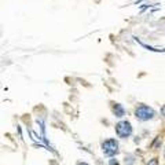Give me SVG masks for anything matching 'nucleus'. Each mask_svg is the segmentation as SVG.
<instances>
[{
    "instance_id": "3",
    "label": "nucleus",
    "mask_w": 165,
    "mask_h": 165,
    "mask_svg": "<svg viewBox=\"0 0 165 165\" xmlns=\"http://www.w3.org/2000/svg\"><path fill=\"white\" fill-rule=\"evenodd\" d=\"M116 132H117V135L120 138H128L129 135L132 134L131 123H128V121H120L116 125Z\"/></svg>"
},
{
    "instance_id": "7",
    "label": "nucleus",
    "mask_w": 165,
    "mask_h": 165,
    "mask_svg": "<svg viewBox=\"0 0 165 165\" xmlns=\"http://www.w3.org/2000/svg\"><path fill=\"white\" fill-rule=\"evenodd\" d=\"M77 165H88V164H87V162H79Z\"/></svg>"
},
{
    "instance_id": "1",
    "label": "nucleus",
    "mask_w": 165,
    "mask_h": 165,
    "mask_svg": "<svg viewBox=\"0 0 165 165\" xmlns=\"http://www.w3.org/2000/svg\"><path fill=\"white\" fill-rule=\"evenodd\" d=\"M102 150L105 153V156L107 157H111L114 154L118 153V143L116 139H109V140L103 142L102 143Z\"/></svg>"
},
{
    "instance_id": "6",
    "label": "nucleus",
    "mask_w": 165,
    "mask_h": 165,
    "mask_svg": "<svg viewBox=\"0 0 165 165\" xmlns=\"http://www.w3.org/2000/svg\"><path fill=\"white\" fill-rule=\"evenodd\" d=\"M110 165H117V161H114V160H111V161H110Z\"/></svg>"
},
{
    "instance_id": "2",
    "label": "nucleus",
    "mask_w": 165,
    "mask_h": 165,
    "mask_svg": "<svg viewBox=\"0 0 165 165\" xmlns=\"http://www.w3.org/2000/svg\"><path fill=\"white\" fill-rule=\"evenodd\" d=\"M154 116H156V111L151 107L146 106V105H142V106H139L136 109V117L139 120H142V121H147L150 118H153Z\"/></svg>"
},
{
    "instance_id": "4",
    "label": "nucleus",
    "mask_w": 165,
    "mask_h": 165,
    "mask_svg": "<svg viewBox=\"0 0 165 165\" xmlns=\"http://www.w3.org/2000/svg\"><path fill=\"white\" fill-rule=\"evenodd\" d=\"M113 111H114L116 117H123V116L125 114V110H124V107H123L121 105H118V103H116V105H114V107H113Z\"/></svg>"
},
{
    "instance_id": "5",
    "label": "nucleus",
    "mask_w": 165,
    "mask_h": 165,
    "mask_svg": "<svg viewBox=\"0 0 165 165\" xmlns=\"http://www.w3.org/2000/svg\"><path fill=\"white\" fill-rule=\"evenodd\" d=\"M149 165H158V160L157 158H153V160L149 162Z\"/></svg>"
}]
</instances>
